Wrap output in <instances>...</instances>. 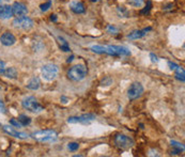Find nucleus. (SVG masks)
Returning <instances> with one entry per match:
<instances>
[{
	"mask_svg": "<svg viewBox=\"0 0 185 157\" xmlns=\"http://www.w3.org/2000/svg\"><path fill=\"white\" fill-rule=\"evenodd\" d=\"M58 66L56 64H52V63H47V64L43 65L42 69H41L42 77L47 81H51L56 79V77L58 76Z\"/></svg>",
	"mask_w": 185,
	"mask_h": 157,
	"instance_id": "obj_5",
	"label": "nucleus"
},
{
	"mask_svg": "<svg viewBox=\"0 0 185 157\" xmlns=\"http://www.w3.org/2000/svg\"><path fill=\"white\" fill-rule=\"evenodd\" d=\"M0 43L4 46H12L16 43V38L11 32H4L0 36Z\"/></svg>",
	"mask_w": 185,
	"mask_h": 157,
	"instance_id": "obj_11",
	"label": "nucleus"
},
{
	"mask_svg": "<svg viewBox=\"0 0 185 157\" xmlns=\"http://www.w3.org/2000/svg\"><path fill=\"white\" fill-rule=\"evenodd\" d=\"M32 137L36 141L40 142H55L58 139V135L56 131L51 129H45V131H39L32 134Z\"/></svg>",
	"mask_w": 185,
	"mask_h": 157,
	"instance_id": "obj_3",
	"label": "nucleus"
},
{
	"mask_svg": "<svg viewBox=\"0 0 185 157\" xmlns=\"http://www.w3.org/2000/svg\"><path fill=\"white\" fill-rule=\"evenodd\" d=\"M168 65L170 66V69L172 70H175L178 66H179L178 64H175V63H172V62H168Z\"/></svg>",
	"mask_w": 185,
	"mask_h": 157,
	"instance_id": "obj_29",
	"label": "nucleus"
},
{
	"mask_svg": "<svg viewBox=\"0 0 185 157\" xmlns=\"http://www.w3.org/2000/svg\"><path fill=\"white\" fill-rule=\"evenodd\" d=\"M4 70H6V64H4L3 61H2L1 59H0V75L3 74Z\"/></svg>",
	"mask_w": 185,
	"mask_h": 157,
	"instance_id": "obj_26",
	"label": "nucleus"
},
{
	"mask_svg": "<svg viewBox=\"0 0 185 157\" xmlns=\"http://www.w3.org/2000/svg\"><path fill=\"white\" fill-rule=\"evenodd\" d=\"M143 2H145V0H127V3L132 6H135V8H140V6H142Z\"/></svg>",
	"mask_w": 185,
	"mask_h": 157,
	"instance_id": "obj_20",
	"label": "nucleus"
},
{
	"mask_svg": "<svg viewBox=\"0 0 185 157\" xmlns=\"http://www.w3.org/2000/svg\"><path fill=\"white\" fill-rule=\"evenodd\" d=\"M12 6V13L14 16H24V15H26L27 13H28V9H27V6H25L24 3H22V2H14L13 3Z\"/></svg>",
	"mask_w": 185,
	"mask_h": 157,
	"instance_id": "obj_10",
	"label": "nucleus"
},
{
	"mask_svg": "<svg viewBox=\"0 0 185 157\" xmlns=\"http://www.w3.org/2000/svg\"><path fill=\"white\" fill-rule=\"evenodd\" d=\"M61 49H62L63 51H70V47L68 46V43H67V44L61 45Z\"/></svg>",
	"mask_w": 185,
	"mask_h": 157,
	"instance_id": "obj_30",
	"label": "nucleus"
},
{
	"mask_svg": "<svg viewBox=\"0 0 185 157\" xmlns=\"http://www.w3.org/2000/svg\"><path fill=\"white\" fill-rule=\"evenodd\" d=\"M91 50L97 54H107L110 56H131L129 48L123 46H101L95 45L91 47Z\"/></svg>",
	"mask_w": 185,
	"mask_h": 157,
	"instance_id": "obj_1",
	"label": "nucleus"
},
{
	"mask_svg": "<svg viewBox=\"0 0 185 157\" xmlns=\"http://www.w3.org/2000/svg\"><path fill=\"white\" fill-rule=\"evenodd\" d=\"M78 147H79V144L77 142H70L68 144V149L70 150V151H72V152L78 150Z\"/></svg>",
	"mask_w": 185,
	"mask_h": 157,
	"instance_id": "obj_22",
	"label": "nucleus"
},
{
	"mask_svg": "<svg viewBox=\"0 0 185 157\" xmlns=\"http://www.w3.org/2000/svg\"><path fill=\"white\" fill-rule=\"evenodd\" d=\"M115 144L116 147L121 150H127L134 145V141L132 138L123 135V134H118L115 137Z\"/></svg>",
	"mask_w": 185,
	"mask_h": 157,
	"instance_id": "obj_7",
	"label": "nucleus"
},
{
	"mask_svg": "<svg viewBox=\"0 0 185 157\" xmlns=\"http://www.w3.org/2000/svg\"><path fill=\"white\" fill-rule=\"evenodd\" d=\"M150 58H151V61H152V62H157V61H158L157 57L155 56L154 54H150Z\"/></svg>",
	"mask_w": 185,
	"mask_h": 157,
	"instance_id": "obj_31",
	"label": "nucleus"
},
{
	"mask_svg": "<svg viewBox=\"0 0 185 157\" xmlns=\"http://www.w3.org/2000/svg\"><path fill=\"white\" fill-rule=\"evenodd\" d=\"M13 26L19 30H30L33 28V20L28 16H18L13 20Z\"/></svg>",
	"mask_w": 185,
	"mask_h": 157,
	"instance_id": "obj_6",
	"label": "nucleus"
},
{
	"mask_svg": "<svg viewBox=\"0 0 185 157\" xmlns=\"http://www.w3.org/2000/svg\"><path fill=\"white\" fill-rule=\"evenodd\" d=\"M150 9H151V2L148 1V6H146L145 10L141 11V14H146V13H148V12H149V11H150Z\"/></svg>",
	"mask_w": 185,
	"mask_h": 157,
	"instance_id": "obj_27",
	"label": "nucleus"
},
{
	"mask_svg": "<svg viewBox=\"0 0 185 157\" xmlns=\"http://www.w3.org/2000/svg\"><path fill=\"white\" fill-rule=\"evenodd\" d=\"M73 59H74V56H71V58H68V62H72V61H73Z\"/></svg>",
	"mask_w": 185,
	"mask_h": 157,
	"instance_id": "obj_34",
	"label": "nucleus"
},
{
	"mask_svg": "<svg viewBox=\"0 0 185 157\" xmlns=\"http://www.w3.org/2000/svg\"><path fill=\"white\" fill-rule=\"evenodd\" d=\"M1 1H2V0H0V6H1Z\"/></svg>",
	"mask_w": 185,
	"mask_h": 157,
	"instance_id": "obj_36",
	"label": "nucleus"
},
{
	"mask_svg": "<svg viewBox=\"0 0 185 157\" xmlns=\"http://www.w3.org/2000/svg\"><path fill=\"white\" fill-rule=\"evenodd\" d=\"M0 112L6 113V106H4V104L2 101H0Z\"/></svg>",
	"mask_w": 185,
	"mask_h": 157,
	"instance_id": "obj_28",
	"label": "nucleus"
},
{
	"mask_svg": "<svg viewBox=\"0 0 185 157\" xmlns=\"http://www.w3.org/2000/svg\"><path fill=\"white\" fill-rule=\"evenodd\" d=\"M91 1H97V0H91Z\"/></svg>",
	"mask_w": 185,
	"mask_h": 157,
	"instance_id": "obj_35",
	"label": "nucleus"
},
{
	"mask_svg": "<svg viewBox=\"0 0 185 157\" xmlns=\"http://www.w3.org/2000/svg\"><path fill=\"white\" fill-rule=\"evenodd\" d=\"M2 129H3L6 133L10 134L11 136L13 137H16V138H19V139H26L28 138V135L25 133H22V131H18L16 129H14L12 126H8V125H3L2 126Z\"/></svg>",
	"mask_w": 185,
	"mask_h": 157,
	"instance_id": "obj_12",
	"label": "nucleus"
},
{
	"mask_svg": "<svg viewBox=\"0 0 185 157\" xmlns=\"http://www.w3.org/2000/svg\"><path fill=\"white\" fill-rule=\"evenodd\" d=\"M143 90H145L143 86L141 85L140 83H133L130 86L129 90H127V96H129V99H132V101L137 99L142 95Z\"/></svg>",
	"mask_w": 185,
	"mask_h": 157,
	"instance_id": "obj_8",
	"label": "nucleus"
},
{
	"mask_svg": "<svg viewBox=\"0 0 185 157\" xmlns=\"http://www.w3.org/2000/svg\"><path fill=\"white\" fill-rule=\"evenodd\" d=\"M95 120V115L92 113H87V115H83L80 117H70L68 119V123H81V124H90Z\"/></svg>",
	"mask_w": 185,
	"mask_h": 157,
	"instance_id": "obj_9",
	"label": "nucleus"
},
{
	"mask_svg": "<svg viewBox=\"0 0 185 157\" xmlns=\"http://www.w3.org/2000/svg\"><path fill=\"white\" fill-rule=\"evenodd\" d=\"M10 124H11V125H13V126H15V127H18V128H20V127H23V126H22V124H20V123L18 122V121H16V120H15V119H12V120H11V121H10Z\"/></svg>",
	"mask_w": 185,
	"mask_h": 157,
	"instance_id": "obj_24",
	"label": "nucleus"
},
{
	"mask_svg": "<svg viewBox=\"0 0 185 157\" xmlns=\"http://www.w3.org/2000/svg\"><path fill=\"white\" fill-rule=\"evenodd\" d=\"M18 122L22 124V126H27L31 123V119L29 117H27L26 115H20L18 117Z\"/></svg>",
	"mask_w": 185,
	"mask_h": 157,
	"instance_id": "obj_19",
	"label": "nucleus"
},
{
	"mask_svg": "<svg viewBox=\"0 0 185 157\" xmlns=\"http://www.w3.org/2000/svg\"><path fill=\"white\" fill-rule=\"evenodd\" d=\"M51 20H54V22H56V20H57V17H56V15H51Z\"/></svg>",
	"mask_w": 185,
	"mask_h": 157,
	"instance_id": "obj_33",
	"label": "nucleus"
},
{
	"mask_svg": "<svg viewBox=\"0 0 185 157\" xmlns=\"http://www.w3.org/2000/svg\"><path fill=\"white\" fill-rule=\"evenodd\" d=\"M3 74L6 78L15 79L17 77V70L15 69V67H8V69L4 70Z\"/></svg>",
	"mask_w": 185,
	"mask_h": 157,
	"instance_id": "obj_17",
	"label": "nucleus"
},
{
	"mask_svg": "<svg viewBox=\"0 0 185 157\" xmlns=\"http://www.w3.org/2000/svg\"><path fill=\"white\" fill-rule=\"evenodd\" d=\"M13 16L12 6L9 4H2L0 6V19H9Z\"/></svg>",
	"mask_w": 185,
	"mask_h": 157,
	"instance_id": "obj_13",
	"label": "nucleus"
},
{
	"mask_svg": "<svg viewBox=\"0 0 185 157\" xmlns=\"http://www.w3.org/2000/svg\"><path fill=\"white\" fill-rule=\"evenodd\" d=\"M151 30V28H147V29H143V30H135L133 32H131L129 35H127V38H130V40H138V38H143L146 34H147L148 31Z\"/></svg>",
	"mask_w": 185,
	"mask_h": 157,
	"instance_id": "obj_15",
	"label": "nucleus"
},
{
	"mask_svg": "<svg viewBox=\"0 0 185 157\" xmlns=\"http://www.w3.org/2000/svg\"><path fill=\"white\" fill-rule=\"evenodd\" d=\"M51 6V0H48V1L46 2V3L44 4H41L40 8H41V11H43V12H45V11H47L49 8Z\"/></svg>",
	"mask_w": 185,
	"mask_h": 157,
	"instance_id": "obj_23",
	"label": "nucleus"
},
{
	"mask_svg": "<svg viewBox=\"0 0 185 157\" xmlns=\"http://www.w3.org/2000/svg\"><path fill=\"white\" fill-rule=\"evenodd\" d=\"M41 86V81L38 77H33L27 83V88L30 89V90H38Z\"/></svg>",
	"mask_w": 185,
	"mask_h": 157,
	"instance_id": "obj_16",
	"label": "nucleus"
},
{
	"mask_svg": "<svg viewBox=\"0 0 185 157\" xmlns=\"http://www.w3.org/2000/svg\"><path fill=\"white\" fill-rule=\"evenodd\" d=\"M87 73V67L84 64H77L71 67L68 73V77L72 81H81L86 78Z\"/></svg>",
	"mask_w": 185,
	"mask_h": 157,
	"instance_id": "obj_2",
	"label": "nucleus"
},
{
	"mask_svg": "<svg viewBox=\"0 0 185 157\" xmlns=\"http://www.w3.org/2000/svg\"><path fill=\"white\" fill-rule=\"evenodd\" d=\"M22 105L26 110L32 113H39L42 110H44L43 106L38 102V99L33 96H26L22 101Z\"/></svg>",
	"mask_w": 185,
	"mask_h": 157,
	"instance_id": "obj_4",
	"label": "nucleus"
},
{
	"mask_svg": "<svg viewBox=\"0 0 185 157\" xmlns=\"http://www.w3.org/2000/svg\"><path fill=\"white\" fill-rule=\"evenodd\" d=\"M170 143H171V145H172L173 147H177V150H180L181 152H183L184 151V145L182 144V143H180V142H177V141H175V140H171L170 141Z\"/></svg>",
	"mask_w": 185,
	"mask_h": 157,
	"instance_id": "obj_21",
	"label": "nucleus"
},
{
	"mask_svg": "<svg viewBox=\"0 0 185 157\" xmlns=\"http://www.w3.org/2000/svg\"><path fill=\"white\" fill-rule=\"evenodd\" d=\"M175 70V78L179 79V80H181L182 83H184V80H185V72H184V69H182L181 66H178Z\"/></svg>",
	"mask_w": 185,
	"mask_h": 157,
	"instance_id": "obj_18",
	"label": "nucleus"
},
{
	"mask_svg": "<svg viewBox=\"0 0 185 157\" xmlns=\"http://www.w3.org/2000/svg\"><path fill=\"white\" fill-rule=\"evenodd\" d=\"M61 101H62V103H64V104L68 103V99H67V97H64V96L61 97Z\"/></svg>",
	"mask_w": 185,
	"mask_h": 157,
	"instance_id": "obj_32",
	"label": "nucleus"
},
{
	"mask_svg": "<svg viewBox=\"0 0 185 157\" xmlns=\"http://www.w3.org/2000/svg\"><path fill=\"white\" fill-rule=\"evenodd\" d=\"M107 31H108L109 33H117L118 32V29L116 28V27H113V26H108L107 27Z\"/></svg>",
	"mask_w": 185,
	"mask_h": 157,
	"instance_id": "obj_25",
	"label": "nucleus"
},
{
	"mask_svg": "<svg viewBox=\"0 0 185 157\" xmlns=\"http://www.w3.org/2000/svg\"><path fill=\"white\" fill-rule=\"evenodd\" d=\"M70 8L75 14H81V13H84V11H86L84 3L80 1H73L70 4Z\"/></svg>",
	"mask_w": 185,
	"mask_h": 157,
	"instance_id": "obj_14",
	"label": "nucleus"
}]
</instances>
